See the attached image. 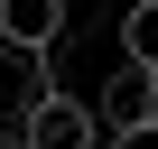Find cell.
<instances>
[{
	"instance_id": "cell-1",
	"label": "cell",
	"mask_w": 158,
	"mask_h": 149,
	"mask_svg": "<svg viewBox=\"0 0 158 149\" xmlns=\"http://www.w3.org/2000/svg\"><path fill=\"white\" fill-rule=\"evenodd\" d=\"M149 121H158V74H139V65L102 74V93H93V130L121 140V130H149Z\"/></svg>"
},
{
	"instance_id": "cell-2",
	"label": "cell",
	"mask_w": 158,
	"mask_h": 149,
	"mask_svg": "<svg viewBox=\"0 0 158 149\" xmlns=\"http://www.w3.org/2000/svg\"><path fill=\"white\" fill-rule=\"evenodd\" d=\"M19 149H102V130H93V103H74L65 84L19 121Z\"/></svg>"
},
{
	"instance_id": "cell-3",
	"label": "cell",
	"mask_w": 158,
	"mask_h": 149,
	"mask_svg": "<svg viewBox=\"0 0 158 149\" xmlns=\"http://www.w3.org/2000/svg\"><path fill=\"white\" fill-rule=\"evenodd\" d=\"M56 93V56H28V47H0V130H19L37 103Z\"/></svg>"
},
{
	"instance_id": "cell-4",
	"label": "cell",
	"mask_w": 158,
	"mask_h": 149,
	"mask_svg": "<svg viewBox=\"0 0 158 149\" xmlns=\"http://www.w3.org/2000/svg\"><path fill=\"white\" fill-rule=\"evenodd\" d=\"M65 10H74V0H0V47L56 56V37H65Z\"/></svg>"
},
{
	"instance_id": "cell-5",
	"label": "cell",
	"mask_w": 158,
	"mask_h": 149,
	"mask_svg": "<svg viewBox=\"0 0 158 149\" xmlns=\"http://www.w3.org/2000/svg\"><path fill=\"white\" fill-rule=\"evenodd\" d=\"M121 65L158 74V0H130V10H121Z\"/></svg>"
},
{
	"instance_id": "cell-6",
	"label": "cell",
	"mask_w": 158,
	"mask_h": 149,
	"mask_svg": "<svg viewBox=\"0 0 158 149\" xmlns=\"http://www.w3.org/2000/svg\"><path fill=\"white\" fill-rule=\"evenodd\" d=\"M102 149H158V121H149V130H121V140H102Z\"/></svg>"
},
{
	"instance_id": "cell-7",
	"label": "cell",
	"mask_w": 158,
	"mask_h": 149,
	"mask_svg": "<svg viewBox=\"0 0 158 149\" xmlns=\"http://www.w3.org/2000/svg\"><path fill=\"white\" fill-rule=\"evenodd\" d=\"M0 149H19V130H0Z\"/></svg>"
}]
</instances>
